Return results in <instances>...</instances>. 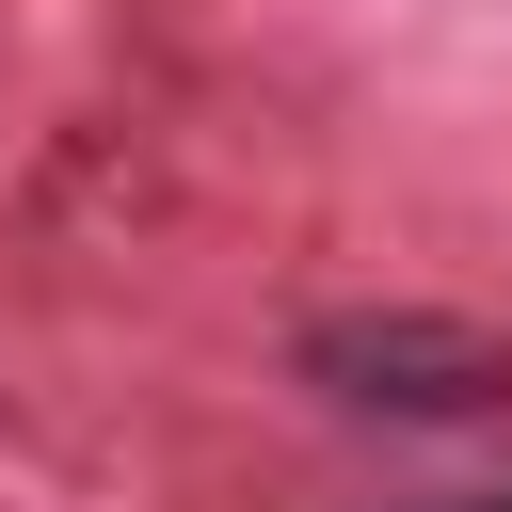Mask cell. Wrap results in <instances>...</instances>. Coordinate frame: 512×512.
I'll return each instance as SVG.
<instances>
[{"instance_id": "6da1fadb", "label": "cell", "mask_w": 512, "mask_h": 512, "mask_svg": "<svg viewBox=\"0 0 512 512\" xmlns=\"http://www.w3.org/2000/svg\"><path fill=\"white\" fill-rule=\"evenodd\" d=\"M304 384L352 416H480L512 384V352L448 304H336V320H304Z\"/></svg>"}]
</instances>
